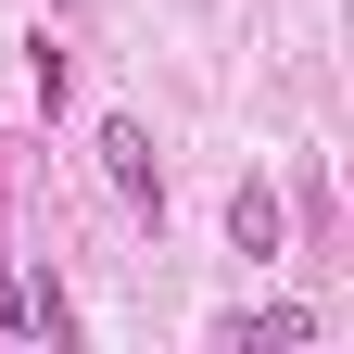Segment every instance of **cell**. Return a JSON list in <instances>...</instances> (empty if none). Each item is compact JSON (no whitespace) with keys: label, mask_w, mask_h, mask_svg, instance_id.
<instances>
[{"label":"cell","mask_w":354,"mask_h":354,"mask_svg":"<svg viewBox=\"0 0 354 354\" xmlns=\"http://www.w3.org/2000/svg\"><path fill=\"white\" fill-rule=\"evenodd\" d=\"M102 177H114V203H127V215H152V228H165V152H152V127H140V114H114V127H102Z\"/></svg>","instance_id":"1"},{"label":"cell","mask_w":354,"mask_h":354,"mask_svg":"<svg viewBox=\"0 0 354 354\" xmlns=\"http://www.w3.org/2000/svg\"><path fill=\"white\" fill-rule=\"evenodd\" d=\"M0 329H38V279L26 266H0Z\"/></svg>","instance_id":"4"},{"label":"cell","mask_w":354,"mask_h":354,"mask_svg":"<svg viewBox=\"0 0 354 354\" xmlns=\"http://www.w3.org/2000/svg\"><path fill=\"white\" fill-rule=\"evenodd\" d=\"M215 342L228 354H291V342H317V317H304V304H266V317H228Z\"/></svg>","instance_id":"2"},{"label":"cell","mask_w":354,"mask_h":354,"mask_svg":"<svg viewBox=\"0 0 354 354\" xmlns=\"http://www.w3.org/2000/svg\"><path fill=\"white\" fill-rule=\"evenodd\" d=\"M228 241L266 266V253H279V190H266V177H241V190H228Z\"/></svg>","instance_id":"3"}]
</instances>
